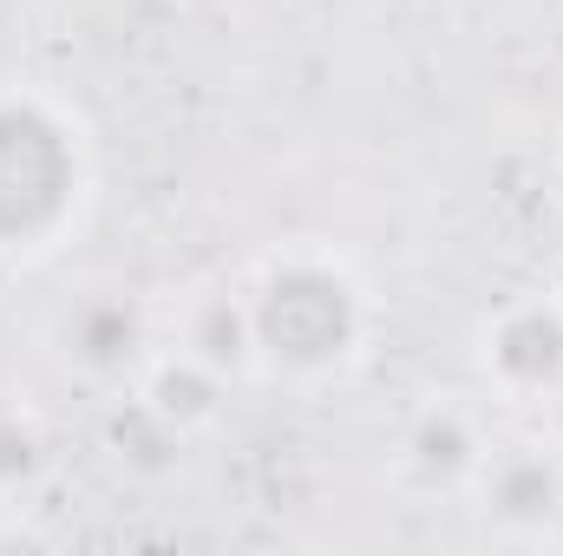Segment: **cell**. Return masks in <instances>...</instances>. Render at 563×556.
<instances>
[{
	"mask_svg": "<svg viewBox=\"0 0 563 556\" xmlns=\"http://www.w3.org/2000/svg\"><path fill=\"white\" fill-rule=\"evenodd\" d=\"M263 334L276 341L282 354H301V360L334 354L347 341V288L328 276H308V269L269 281V294H263Z\"/></svg>",
	"mask_w": 563,
	"mask_h": 556,
	"instance_id": "cell-1",
	"label": "cell"
},
{
	"mask_svg": "<svg viewBox=\"0 0 563 556\" xmlns=\"http://www.w3.org/2000/svg\"><path fill=\"white\" fill-rule=\"evenodd\" d=\"M498 360H505L511 374H551V367L563 360V327L558 321H544V314H525V321L505 334Z\"/></svg>",
	"mask_w": 563,
	"mask_h": 556,
	"instance_id": "cell-3",
	"label": "cell"
},
{
	"mask_svg": "<svg viewBox=\"0 0 563 556\" xmlns=\"http://www.w3.org/2000/svg\"><path fill=\"white\" fill-rule=\"evenodd\" d=\"M79 341H86L92 360H112L119 347H132V314H125V308H92V314L79 321Z\"/></svg>",
	"mask_w": 563,
	"mask_h": 556,
	"instance_id": "cell-4",
	"label": "cell"
},
{
	"mask_svg": "<svg viewBox=\"0 0 563 556\" xmlns=\"http://www.w3.org/2000/svg\"><path fill=\"white\" fill-rule=\"evenodd\" d=\"M59 184H66V157H59L53 132L40 119L7 112L0 119V230H13L33 210H46L59 197Z\"/></svg>",
	"mask_w": 563,
	"mask_h": 556,
	"instance_id": "cell-2",
	"label": "cell"
}]
</instances>
